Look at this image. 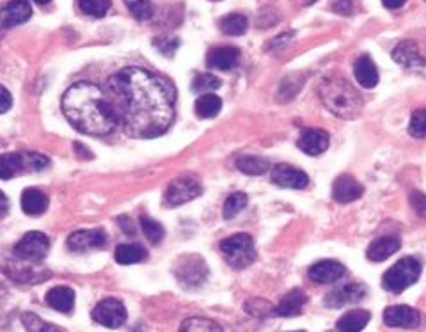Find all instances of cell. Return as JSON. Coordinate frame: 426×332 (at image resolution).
I'll return each mask as SVG.
<instances>
[{"instance_id": "14", "label": "cell", "mask_w": 426, "mask_h": 332, "mask_svg": "<svg viewBox=\"0 0 426 332\" xmlns=\"http://www.w3.org/2000/svg\"><path fill=\"white\" fill-rule=\"evenodd\" d=\"M366 297V286L361 282H350L341 288H336L326 297V304L329 307H341L348 306V304L361 302Z\"/></svg>"}, {"instance_id": "5", "label": "cell", "mask_w": 426, "mask_h": 332, "mask_svg": "<svg viewBox=\"0 0 426 332\" xmlns=\"http://www.w3.org/2000/svg\"><path fill=\"white\" fill-rule=\"evenodd\" d=\"M421 275V263L415 258H403L384 274L382 286L391 293H401Z\"/></svg>"}, {"instance_id": "30", "label": "cell", "mask_w": 426, "mask_h": 332, "mask_svg": "<svg viewBox=\"0 0 426 332\" xmlns=\"http://www.w3.org/2000/svg\"><path fill=\"white\" fill-rule=\"evenodd\" d=\"M219 27L228 36H242V34H246L247 27H249V20L243 15H238V13H231V15L224 16L221 20Z\"/></svg>"}, {"instance_id": "22", "label": "cell", "mask_w": 426, "mask_h": 332, "mask_svg": "<svg viewBox=\"0 0 426 332\" xmlns=\"http://www.w3.org/2000/svg\"><path fill=\"white\" fill-rule=\"evenodd\" d=\"M306 302L307 299L302 290L293 288L292 292L286 293L281 299V302L275 306V314H277V316H295V314L302 313Z\"/></svg>"}, {"instance_id": "7", "label": "cell", "mask_w": 426, "mask_h": 332, "mask_svg": "<svg viewBox=\"0 0 426 332\" xmlns=\"http://www.w3.org/2000/svg\"><path fill=\"white\" fill-rule=\"evenodd\" d=\"M174 274H176L178 281L181 285L188 286V288H195V286H201L206 281V277H208V267H206L202 258L195 256V254H188V256L181 258L178 261Z\"/></svg>"}, {"instance_id": "48", "label": "cell", "mask_w": 426, "mask_h": 332, "mask_svg": "<svg viewBox=\"0 0 426 332\" xmlns=\"http://www.w3.org/2000/svg\"><path fill=\"white\" fill-rule=\"evenodd\" d=\"M213 2H217V0H213Z\"/></svg>"}, {"instance_id": "32", "label": "cell", "mask_w": 426, "mask_h": 332, "mask_svg": "<svg viewBox=\"0 0 426 332\" xmlns=\"http://www.w3.org/2000/svg\"><path fill=\"white\" fill-rule=\"evenodd\" d=\"M247 195L242 194V192H236V194H231L224 202V210H222V215H224L226 220H231L242 212L243 208L247 206Z\"/></svg>"}, {"instance_id": "1", "label": "cell", "mask_w": 426, "mask_h": 332, "mask_svg": "<svg viewBox=\"0 0 426 332\" xmlns=\"http://www.w3.org/2000/svg\"><path fill=\"white\" fill-rule=\"evenodd\" d=\"M105 94L128 137H159L174 120L173 87L142 68L121 69L109 80Z\"/></svg>"}, {"instance_id": "47", "label": "cell", "mask_w": 426, "mask_h": 332, "mask_svg": "<svg viewBox=\"0 0 426 332\" xmlns=\"http://www.w3.org/2000/svg\"><path fill=\"white\" fill-rule=\"evenodd\" d=\"M34 2H36V4H48L50 0H34Z\"/></svg>"}, {"instance_id": "43", "label": "cell", "mask_w": 426, "mask_h": 332, "mask_svg": "<svg viewBox=\"0 0 426 332\" xmlns=\"http://www.w3.org/2000/svg\"><path fill=\"white\" fill-rule=\"evenodd\" d=\"M155 45L159 47V50H162L163 54L169 55V50H167V48H171V52L174 54V52H176V48H178V45H180V41L173 40V41H167V43H162V40H159V41H155Z\"/></svg>"}, {"instance_id": "31", "label": "cell", "mask_w": 426, "mask_h": 332, "mask_svg": "<svg viewBox=\"0 0 426 332\" xmlns=\"http://www.w3.org/2000/svg\"><path fill=\"white\" fill-rule=\"evenodd\" d=\"M79 9L91 18H101L109 13L110 0H76Z\"/></svg>"}, {"instance_id": "46", "label": "cell", "mask_w": 426, "mask_h": 332, "mask_svg": "<svg viewBox=\"0 0 426 332\" xmlns=\"http://www.w3.org/2000/svg\"><path fill=\"white\" fill-rule=\"evenodd\" d=\"M300 2H302V4H306V6H311L313 2H316V0H300Z\"/></svg>"}, {"instance_id": "45", "label": "cell", "mask_w": 426, "mask_h": 332, "mask_svg": "<svg viewBox=\"0 0 426 332\" xmlns=\"http://www.w3.org/2000/svg\"><path fill=\"white\" fill-rule=\"evenodd\" d=\"M8 208H9L8 198H6L4 192H0V217H4L6 213H8Z\"/></svg>"}, {"instance_id": "35", "label": "cell", "mask_w": 426, "mask_h": 332, "mask_svg": "<svg viewBox=\"0 0 426 332\" xmlns=\"http://www.w3.org/2000/svg\"><path fill=\"white\" fill-rule=\"evenodd\" d=\"M141 228L146 239L151 244H159L160 240L163 239V235H166L162 226H160L156 220L149 219V217H141Z\"/></svg>"}, {"instance_id": "19", "label": "cell", "mask_w": 426, "mask_h": 332, "mask_svg": "<svg viewBox=\"0 0 426 332\" xmlns=\"http://www.w3.org/2000/svg\"><path fill=\"white\" fill-rule=\"evenodd\" d=\"M240 61V50L235 47H217L208 52L206 55V64L213 69H233Z\"/></svg>"}, {"instance_id": "33", "label": "cell", "mask_w": 426, "mask_h": 332, "mask_svg": "<svg viewBox=\"0 0 426 332\" xmlns=\"http://www.w3.org/2000/svg\"><path fill=\"white\" fill-rule=\"evenodd\" d=\"M125 4H127L128 11L132 13L135 20L139 22H146L153 16L155 9H153V4L149 0H125Z\"/></svg>"}, {"instance_id": "44", "label": "cell", "mask_w": 426, "mask_h": 332, "mask_svg": "<svg viewBox=\"0 0 426 332\" xmlns=\"http://www.w3.org/2000/svg\"><path fill=\"white\" fill-rule=\"evenodd\" d=\"M405 2H407V0H382V4L386 6L387 9H400Z\"/></svg>"}, {"instance_id": "20", "label": "cell", "mask_w": 426, "mask_h": 332, "mask_svg": "<svg viewBox=\"0 0 426 332\" xmlns=\"http://www.w3.org/2000/svg\"><path fill=\"white\" fill-rule=\"evenodd\" d=\"M354 73L357 82L364 89H372V87H375L379 84V69H376L375 62H373V59L369 55H361L354 62Z\"/></svg>"}, {"instance_id": "42", "label": "cell", "mask_w": 426, "mask_h": 332, "mask_svg": "<svg viewBox=\"0 0 426 332\" xmlns=\"http://www.w3.org/2000/svg\"><path fill=\"white\" fill-rule=\"evenodd\" d=\"M13 105V98L11 93L6 89L4 86H0V114H6L11 108Z\"/></svg>"}, {"instance_id": "3", "label": "cell", "mask_w": 426, "mask_h": 332, "mask_svg": "<svg viewBox=\"0 0 426 332\" xmlns=\"http://www.w3.org/2000/svg\"><path fill=\"white\" fill-rule=\"evenodd\" d=\"M322 103L334 116L341 120H354L362 110V98L354 86L343 76H329L318 87Z\"/></svg>"}, {"instance_id": "40", "label": "cell", "mask_w": 426, "mask_h": 332, "mask_svg": "<svg viewBox=\"0 0 426 332\" xmlns=\"http://www.w3.org/2000/svg\"><path fill=\"white\" fill-rule=\"evenodd\" d=\"M330 8L334 13L343 16H350L354 13V0H333Z\"/></svg>"}, {"instance_id": "25", "label": "cell", "mask_w": 426, "mask_h": 332, "mask_svg": "<svg viewBox=\"0 0 426 332\" xmlns=\"http://www.w3.org/2000/svg\"><path fill=\"white\" fill-rule=\"evenodd\" d=\"M369 321V313L364 309H354V311H348L347 314H343V316L338 320L336 328H340V331L345 332H357L362 331V328L368 325Z\"/></svg>"}, {"instance_id": "10", "label": "cell", "mask_w": 426, "mask_h": 332, "mask_svg": "<svg viewBox=\"0 0 426 332\" xmlns=\"http://www.w3.org/2000/svg\"><path fill=\"white\" fill-rule=\"evenodd\" d=\"M107 242L103 229H80L68 236V247L73 253H89L101 249Z\"/></svg>"}, {"instance_id": "23", "label": "cell", "mask_w": 426, "mask_h": 332, "mask_svg": "<svg viewBox=\"0 0 426 332\" xmlns=\"http://www.w3.org/2000/svg\"><path fill=\"white\" fill-rule=\"evenodd\" d=\"M45 300L52 309L59 311V313H69L75 304V292L68 286H57L47 293Z\"/></svg>"}, {"instance_id": "41", "label": "cell", "mask_w": 426, "mask_h": 332, "mask_svg": "<svg viewBox=\"0 0 426 332\" xmlns=\"http://www.w3.org/2000/svg\"><path fill=\"white\" fill-rule=\"evenodd\" d=\"M410 205L421 217H426V194L414 190L410 194Z\"/></svg>"}, {"instance_id": "17", "label": "cell", "mask_w": 426, "mask_h": 332, "mask_svg": "<svg viewBox=\"0 0 426 332\" xmlns=\"http://www.w3.org/2000/svg\"><path fill=\"white\" fill-rule=\"evenodd\" d=\"M345 267L338 261L326 260L318 261L316 265L309 268V277L311 281L318 282V285H333V282L340 281L345 275Z\"/></svg>"}, {"instance_id": "16", "label": "cell", "mask_w": 426, "mask_h": 332, "mask_svg": "<svg viewBox=\"0 0 426 332\" xmlns=\"http://www.w3.org/2000/svg\"><path fill=\"white\" fill-rule=\"evenodd\" d=\"M299 148L302 149L306 155L316 156L322 155L327 148H329V134L320 128H306L302 130L299 137Z\"/></svg>"}, {"instance_id": "18", "label": "cell", "mask_w": 426, "mask_h": 332, "mask_svg": "<svg viewBox=\"0 0 426 332\" xmlns=\"http://www.w3.org/2000/svg\"><path fill=\"white\" fill-rule=\"evenodd\" d=\"M362 192H364L362 185L357 180H354L350 174H341L333 185V198L341 205L355 201V199L361 198Z\"/></svg>"}, {"instance_id": "2", "label": "cell", "mask_w": 426, "mask_h": 332, "mask_svg": "<svg viewBox=\"0 0 426 332\" xmlns=\"http://www.w3.org/2000/svg\"><path fill=\"white\" fill-rule=\"evenodd\" d=\"M62 113L76 130L93 137L113 134L117 120L103 89L91 82H79L62 96Z\"/></svg>"}, {"instance_id": "11", "label": "cell", "mask_w": 426, "mask_h": 332, "mask_svg": "<svg viewBox=\"0 0 426 332\" xmlns=\"http://www.w3.org/2000/svg\"><path fill=\"white\" fill-rule=\"evenodd\" d=\"M270 180L274 181L275 185L284 188H306L309 185V178L304 171L295 169L292 166H286V164H277V166L272 169L270 173Z\"/></svg>"}, {"instance_id": "4", "label": "cell", "mask_w": 426, "mask_h": 332, "mask_svg": "<svg viewBox=\"0 0 426 332\" xmlns=\"http://www.w3.org/2000/svg\"><path fill=\"white\" fill-rule=\"evenodd\" d=\"M221 253L222 256H224V260L228 261L233 268H236V270L247 268L256 260L254 240L253 236L246 235V233H238V235H233L229 236V239L222 240Z\"/></svg>"}, {"instance_id": "15", "label": "cell", "mask_w": 426, "mask_h": 332, "mask_svg": "<svg viewBox=\"0 0 426 332\" xmlns=\"http://www.w3.org/2000/svg\"><path fill=\"white\" fill-rule=\"evenodd\" d=\"M384 321L389 327H418L421 321V314L418 309L408 306H391L384 311Z\"/></svg>"}, {"instance_id": "12", "label": "cell", "mask_w": 426, "mask_h": 332, "mask_svg": "<svg viewBox=\"0 0 426 332\" xmlns=\"http://www.w3.org/2000/svg\"><path fill=\"white\" fill-rule=\"evenodd\" d=\"M30 15H33V8L29 0H11L0 9V25L4 29L22 25L30 18Z\"/></svg>"}, {"instance_id": "13", "label": "cell", "mask_w": 426, "mask_h": 332, "mask_svg": "<svg viewBox=\"0 0 426 332\" xmlns=\"http://www.w3.org/2000/svg\"><path fill=\"white\" fill-rule=\"evenodd\" d=\"M393 59L400 66H403L407 69H414V71L426 68V59L422 57L414 41L405 40L401 43H398L393 50Z\"/></svg>"}, {"instance_id": "27", "label": "cell", "mask_w": 426, "mask_h": 332, "mask_svg": "<svg viewBox=\"0 0 426 332\" xmlns=\"http://www.w3.org/2000/svg\"><path fill=\"white\" fill-rule=\"evenodd\" d=\"M114 256L120 265H135L144 261L148 258V253H146L144 247L137 246V244H121Z\"/></svg>"}, {"instance_id": "29", "label": "cell", "mask_w": 426, "mask_h": 332, "mask_svg": "<svg viewBox=\"0 0 426 332\" xmlns=\"http://www.w3.org/2000/svg\"><path fill=\"white\" fill-rule=\"evenodd\" d=\"M23 171V156L18 153L0 155V180H11Z\"/></svg>"}, {"instance_id": "9", "label": "cell", "mask_w": 426, "mask_h": 332, "mask_svg": "<svg viewBox=\"0 0 426 332\" xmlns=\"http://www.w3.org/2000/svg\"><path fill=\"white\" fill-rule=\"evenodd\" d=\"M93 318L103 327L117 328L127 320V309L117 299H105L93 309Z\"/></svg>"}, {"instance_id": "8", "label": "cell", "mask_w": 426, "mask_h": 332, "mask_svg": "<svg viewBox=\"0 0 426 332\" xmlns=\"http://www.w3.org/2000/svg\"><path fill=\"white\" fill-rule=\"evenodd\" d=\"M201 185H199L197 180H194L190 176H180L167 187L166 195H163V202L169 208H176V206L185 205V202L201 195Z\"/></svg>"}, {"instance_id": "24", "label": "cell", "mask_w": 426, "mask_h": 332, "mask_svg": "<svg viewBox=\"0 0 426 332\" xmlns=\"http://www.w3.org/2000/svg\"><path fill=\"white\" fill-rule=\"evenodd\" d=\"M48 198L38 188H27L22 194V210L27 215H41L47 212Z\"/></svg>"}, {"instance_id": "28", "label": "cell", "mask_w": 426, "mask_h": 332, "mask_svg": "<svg viewBox=\"0 0 426 332\" xmlns=\"http://www.w3.org/2000/svg\"><path fill=\"white\" fill-rule=\"evenodd\" d=\"M236 167H238L243 174H249V176H260V174L267 173V171L270 169V162H268L267 159H261V156L243 155L236 160Z\"/></svg>"}, {"instance_id": "38", "label": "cell", "mask_w": 426, "mask_h": 332, "mask_svg": "<svg viewBox=\"0 0 426 332\" xmlns=\"http://www.w3.org/2000/svg\"><path fill=\"white\" fill-rule=\"evenodd\" d=\"M246 311L256 318H268L270 314H275V309H272L267 300H247Z\"/></svg>"}, {"instance_id": "36", "label": "cell", "mask_w": 426, "mask_h": 332, "mask_svg": "<svg viewBox=\"0 0 426 332\" xmlns=\"http://www.w3.org/2000/svg\"><path fill=\"white\" fill-rule=\"evenodd\" d=\"M408 134L415 139L426 137V108L415 110L410 118V125H408Z\"/></svg>"}, {"instance_id": "37", "label": "cell", "mask_w": 426, "mask_h": 332, "mask_svg": "<svg viewBox=\"0 0 426 332\" xmlns=\"http://www.w3.org/2000/svg\"><path fill=\"white\" fill-rule=\"evenodd\" d=\"M181 331L208 332V331H222V327L215 324V321L208 320V318H190V320L181 324Z\"/></svg>"}, {"instance_id": "21", "label": "cell", "mask_w": 426, "mask_h": 332, "mask_svg": "<svg viewBox=\"0 0 426 332\" xmlns=\"http://www.w3.org/2000/svg\"><path fill=\"white\" fill-rule=\"evenodd\" d=\"M398 249H400V240L394 239V236H382V239H376L375 242L369 244L366 256L373 263H380V261L393 256Z\"/></svg>"}, {"instance_id": "6", "label": "cell", "mask_w": 426, "mask_h": 332, "mask_svg": "<svg viewBox=\"0 0 426 332\" xmlns=\"http://www.w3.org/2000/svg\"><path fill=\"white\" fill-rule=\"evenodd\" d=\"M48 251H50V240L45 233L41 231H29L20 239V242L15 246V256L20 260L34 261L40 263L47 258Z\"/></svg>"}, {"instance_id": "34", "label": "cell", "mask_w": 426, "mask_h": 332, "mask_svg": "<svg viewBox=\"0 0 426 332\" xmlns=\"http://www.w3.org/2000/svg\"><path fill=\"white\" fill-rule=\"evenodd\" d=\"M222 86L221 80L217 76L209 75V73H201V75H195L192 80V91L195 93H206V91H215Z\"/></svg>"}, {"instance_id": "39", "label": "cell", "mask_w": 426, "mask_h": 332, "mask_svg": "<svg viewBox=\"0 0 426 332\" xmlns=\"http://www.w3.org/2000/svg\"><path fill=\"white\" fill-rule=\"evenodd\" d=\"M23 156V169L25 171H33V173H38V171H43L45 167H48L50 160L47 156L40 155V153H29V155H22Z\"/></svg>"}, {"instance_id": "26", "label": "cell", "mask_w": 426, "mask_h": 332, "mask_svg": "<svg viewBox=\"0 0 426 332\" xmlns=\"http://www.w3.org/2000/svg\"><path fill=\"white\" fill-rule=\"evenodd\" d=\"M222 108V100L217 94L206 93L202 96L197 98L195 101V114L202 120H209V118H215Z\"/></svg>"}]
</instances>
